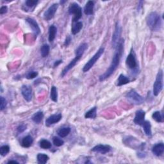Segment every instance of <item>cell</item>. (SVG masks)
I'll use <instances>...</instances> for the list:
<instances>
[{"label": "cell", "instance_id": "obj_1", "mask_svg": "<svg viewBox=\"0 0 164 164\" xmlns=\"http://www.w3.org/2000/svg\"><path fill=\"white\" fill-rule=\"evenodd\" d=\"M124 46V40L123 38H121L120 41L119 42V43L117 44V46L115 47V51L113 56L112 60H111V62L109 68L107 69V70L105 71V73L103 74L102 75L100 76V81H103L107 78H108L111 74H114V72L118 68L119 64H120L121 59L123 54Z\"/></svg>", "mask_w": 164, "mask_h": 164}, {"label": "cell", "instance_id": "obj_2", "mask_svg": "<svg viewBox=\"0 0 164 164\" xmlns=\"http://www.w3.org/2000/svg\"><path fill=\"white\" fill-rule=\"evenodd\" d=\"M88 48V44L87 43H82L78 46V48L75 51V57H74L70 63L67 65L65 68L63 69L61 73V76L64 77L65 74L68 73L71 69H72L78 62L81 59L82 56L84 55L85 51Z\"/></svg>", "mask_w": 164, "mask_h": 164}, {"label": "cell", "instance_id": "obj_3", "mask_svg": "<svg viewBox=\"0 0 164 164\" xmlns=\"http://www.w3.org/2000/svg\"><path fill=\"white\" fill-rule=\"evenodd\" d=\"M146 23L148 27L153 32L160 31L162 27V19L156 12H152L148 14L146 18Z\"/></svg>", "mask_w": 164, "mask_h": 164}, {"label": "cell", "instance_id": "obj_4", "mask_svg": "<svg viewBox=\"0 0 164 164\" xmlns=\"http://www.w3.org/2000/svg\"><path fill=\"white\" fill-rule=\"evenodd\" d=\"M126 64L128 68L131 70L133 74L138 72V64L136 58V55L133 49H131L130 54L126 59Z\"/></svg>", "mask_w": 164, "mask_h": 164}, {"label": "cell", "instance_id": "obj_5", "mask_svg": "<svg viewBox=\"0 0 164 164\" xmlns=\"http://www.w3.org/2000/svg\"><path fill=\"white\" fill-rule=\"evenodd\" d=\"M163 87V72L162 69H160L156 75V80L153 84V93L154 96H158L162 92Z\"/></svg>", "mask_w": 164, "mask_h": 164}, {"label": "cell", "instance_id": "obj_6", "mask_svg": "<svg viewBox=\"0 0 164 164\" xmlns=\"http://www.w3.org/2000/svg\"><path fill=\"white\" fill-rule=\"evenodd\" d=\"M104 51H105V48H100L98 50V51L96 52L95 55L90 60H89V61L84 65L83 69H82L84 72H88L92 68L94 65L96 63V62L98 61V60L100 58V57L102 56V55L104 53Z\"/></svg>", "mask_w": 164, "mask_h": 164}, {"label": "cell", "instance_id": "obj_7", "mask_svg": "<svg viewBox=\"0 0 164 164\" xmlns=\"http://www.w3.org/2000/svg\"><path fill=\"white\" fill-rule=\"evenodd\" d=\"M69 14L73 15L72 23L78 22L82 16V10L80 6L76 3H72L68 9Z\"/></svg>", "mask_w": 164, "mask_h": 164}, {"label": "cell", "instance_id": "obj_8", "mask_svg": "<svg viewBox=\"0 0 164 164\" xmlns=\"http://www.w3.org/2000/svg\"><path fill=\"white\" fill-rule=\"evenodd\" d=\"M126 98H127L131 103L136 105H142L144 101V99L142 96H140L137 91L134 89H132L126 94Z\"/></svg>", "mask_w": 164, "mask_h": 164}, {"label": "cell", "instance_id": "obj_9", "mask_svg": "<svg viewBox=\"0 0 164 164\" xmlns=\"http://www.w3.org/2000/svg\"><path fill=\"white\" fill-rule=\"evenodd\" d=\"M58 3L52 4L47 9V10H46L45 12L44 13L43 15L44 19L46 21H50L51 19H53L58 10Z\"/></svg>", "mask_w": 164, "mask_h": 164}, {"label": "cell", "instance_id": "obj_10", "mask_svg": "<svg viewBox=\"0 0 164 164\" xmlns=\"http://www.w3.org/2000/svg\"><path fill=\"white\" fill-rule=\"evenodd\" d=\"M121 27L119 25V23H117L115 25V31L112 35V39H111V42H112V46L115 48L117 46V44L121 40Z\"/></svg>", "mask_w": 164, "mask_h": 164}, {"label": "cell", "instance_id": "obj_11", "mask_svg": "<svg viewBox=\"0 0 164 164\" xmlns=\"http://www.w3.org/2000/svg\"><path fill=\"white\" fill-rule=\"evenodd\" d=\"M21 94L23 95L24 99L27 102H30L32 99V88L27 85H23L21 87Z\"/></svg>", "mask_w": 164, "mask_h": 164}, {"label": "cell", "instance_id": "obj_12", "mask_svg": "<svg viewBox=\"0 0 164 164\" xmlns=\"http://www.w3.org/2000/svg\"><path fill=\"white\" fill-rule=\"evenodd\" d=\"M25 21L26 23L29 25V26H30L33 32L34 33L35 35H36V37L40 34L41 28L38 23H37V22L35 19L30 18H28L25 19Z\"/></svg>", "mask_w": 164, "mask_h": 164}, {"label": "cell", "instance_id": "obj_13", "mask_svg": "<svg viewBox=\"0 0 164 164\" xmlns=\"http://www.w3.org/2000/svg\"><path fill=\"white\" fill-rule=\"evenodd\" d=\"M111 150V147L108 145H103V144H98L94 146L91 151L94 153H101L102 154H105L109 153Z\"/></svg>", "mask_w": 164, "mask_h": 164}, {"label": "cell", "instance_id": "obj_14", "mask_svg": "<svg viewBox=\"0 0 164 164\" xmlns=\"http://www.w3.org/2000/svg\"><path fill=\"white\" fill-rule=\"evenodd\" d=\"M145 116H146V112L144 111L139 110H137L135 113V116L134 118V123L137 125L142 126L143 123L145 121Z\"/></svg>", "mask_w": 164, "mask_h": 164}, {"label": "cell", "instance_id": "obj_15", "mask_svg": "<svg viewBox=\"0 0 164 164\" xmlns=\"http://www.w3.org/2000/svg\"><path fill=\"white\" fill-rule=\"evenodd\" d=\"M62 115L61 114H56L50 115L46 120V126H51L57 123H58L62 119Z\"/></svg>", "mask_w": 164, "mask_h": 164}, {"label": "cell", "instance_id": "obj_16", "mask_svg": "<svg viewBox=\"0 0 164 164\" xmlns=\"http://www.w3.org/2000/svg\"><path fill=\"white\" fill-rule=\"evenodd\" d=\"M152 153L156 156H161L164 153V144L163 143L156 144L152 148Z\"/></svg>", "mask_w": 164, "mask_h": 164}, {"label": "cell", "instance_id": "obj_17", "mask_svg": "<svg viewBox=\"0 0 164 164\" xmlns=\"http://www.w3.org/2000/svg\"><path fill=\"white\" fill-rule=\"evenodd\" d=\"M94 2L93 1H88L84 7V13L87 16H91L94 14Z\"/></svg>", "mask_w": 164, "mask_h": 164}, {"label": "cell", "instance_id": "obj_18", "mask_svg": "<svg viewBox=\"0 0 164 164\" xmlns=\"http://www.w3.org/2000/svg\"><path fill=\"white\" fill-rule=\"evenodd\" d=\"M38 3L39 1H37V0H27L25 2L24 5V6L26 7L25 11H27L28 10L33 11Z\"/></svg>", "mask_w": 164, "mask_h": 164}, {"label": "cell", "instance_id": "obj_19", "mask_svg": "<svg viewBox=\"0 0 164 164\" xmlns=\"http://www.w3.org/2000/svg\"><path fill=\"white\" fill-rule=\"evenodd\" d=\"M49 36H48V40L50 42H53L55 39L56 35L57 33V28L55 25H51L49 28Z\"/></svg>", "mask_w": 164, "mask_h": 164}, {"label": "cell", "instance_id": "obj_20", "mask_svg": "<svg viewBox=\"0 0 164 164\" xmlns=\"http://www.w3.org/2000/svg\"><path fill=\"white\" fill-rule=\"evenodd\" d=\"M130 82V80L128 77L126 76L123 74H121L118 77V79L117 80V85L118 87H121L124 85H126L129 84Z\"/></svg>", "mask_w": 164, "mask_h": 164}, {"label": "cell", "instance_id": "obj_21", "mask_svg": "<svg viewBox=\"0 0 164 164\" xmlns=\"http://www.w3.org/2000/svg\"><path fill=\"white\" fill-rule=\"evenodd\" d=\"M33 143V139L30 135H27L21 141V146L23 147L28 148L30 147Z\"/></svg>", "mask_w": 164, "mask_h": 164}, {"label": "cell", "instance_id": "obj_22", "mask_svg": "<svg viewBox=\"0 0 164 164\" xmlns=\"http://www.w3.org/2000/svg\"><path fill=\"white\" fill-rule=\"evenodd\" d=\"M143 128V130L145 133L147 137H151L152 136V131H151V123L148 121H145L143 125H142Z\"/></svg>", "mask_w": 164, "mask_h": 164}, {"label": "cell", "instance_id": "obj_23", "mask_svg": "<svg viewBox=\"0 0 164 164\" xmlns=\"http://www.w3.org/2000/svg\"><path fill=\"white\" fill-rule=\"evenodd\" d=\"M82 28H83V23H82V22L78 21L76 22V23H73L71 28V32L73 35H76L81 31Z\"/></svg>", "mask_w": 164, "mask_h": 164}, {"label": "cell", "instance_id": "obj_24", "mask_svg": "<svg viewBox=\"0 0 164 164\" xmlns=\"http://www.w3.org/2000/svg\"><path fill=\"white\" fill-rule=\"evenodd\" d=\"M43 118H44V114L42 111H37V112L35 113L32 117V121L36 124H40L42 122Z\"/></svg>", "mask_w": 164, "mask_h": 164}, {"label": "cell", "instance_id": "obj_25", "mask_svg": "<svg viewBox=\"0 0 164 164\" xmlns=\"http://www.w3.org/2000/svg\"><path fill=\"white\" fill-rule=\"evenodd\" d=\"M71 131V128L64 127V128H62L60 130H58L57 131V133H58V135L60 137L64 138L68 135H69V134L70 133Z\"/></svg>", "mask_w": 164, "mask_h": 164}, {"label": "cell", "instance_id": "obj_26", "mask_svg": "<svg viewBox=\"0 0 164 164\" xmlns=\"http://www.w3.org/2000/svg\"><path fill=\"white\" fill-rule=\"evenodd\" d=\"M49 156L46 154L39 153L37 155V160L39 163H41V164L46 163L49 160Z\"/></svg>", "mask_w": 164, "mask_h": 164}, {"label": "cell", "instance_id": "obj_27", "mask_svg": "<svg viewBox=\"0 0 164 164\" xmlns=\"http://www.w3.org/2000/svg\"><path fill=\"white\" fill-rule=\"evenodd\" d=\"M152 118L157 123L163 122V115L160 111H156L152 114Z\"/></svg>", "mask_w": 164, "mask_h": 164}, {"label": "cell", "instance_id": "obj_28", "mask_svg": "<svg viewBox=\"0 0 164 164\" xmlns=\"http://www.w3.org/2000/svg\"><path fill=\"white\" fill-rule=\"evenodd\" d=\"M97 116V107H94L87 111L85 114L86 119H95Z\"/></svg>", "mask_w": 164, "mask_h": 164}, {"label": "cell", "instance_id": "obj_29", "mask_svg": "<svg viewBox=\"0 0 164 164\" xmlns=\"http://www.w3.org/2000/svg\"><path fill=\"white\" fill-rule=\"evenodd\" d=\"M50 98L53 102L58 101V91L57 88L55 86H52L50 92Z\"/></svg>", "mask_w": 164, "mask_h": 164}, {"label": "cell", "instance_id": "obj_30", "mask_svg": "<svg viewBox=\"0 0 164 164\" xmlns=\"http://www.w3.org/2000/svg\"><path fill=\"white\" fill-rule=\"evenodd\" d=\"M49 50H50V48H49V46L48 45V44H43V45L41 46V56L43 58L47 57L49 53Z\"/></svg>", "mask_w": 164, "mask_h": 164}, {"label": "cell", "instance_id": "obj_31", "mask_svg": "<svg viewBox=\"0 0 164 164\" xmlns=\"http://www.w3.org/2000/svg\"><path fill=\"white\" fill-rule=\"evenodd\" d=\"M39 146L44 150H48L51 147V143L48 140L42 139L39 143Z\"/></svg>", "mask_w": 164, "mask_h": 164}, {"label": "cell", "instance_id": "obj_32", "mask_svg": "<svg viewBox=\"0 0 164 164\" xmlns=\"http://www.w3.org/2000/svg\"><path fill=\"white\" fill-rule=\"evenodd\" d=\"M10 152V147L8 145H4L0 147V154L2 156H5Z\"/></svg>", "mask_w": 164, "mask_h": 164}, {"label": "cell", "instance_id": "obj_33", "mask_svg": "<svg viewBox=\"0 0 164 164\" xmlns=\"http://www.w3.org/2000/svg\"><path fill=\"white\" fill-rule=\"evenodd\" d=\"M53 143L57 147H61L64 145V141L60 137H54L53 138Z\"/></svg>", "mask_w": 164, "mask_h": 164}, {"label": "cell", "instance_id": "obj_34", "mask_svg": "<svg viewBox=\"0 0 164 164\" xmlns=\"http://www.w3.org/2000/svg\"><path fill=\"white\" fill-rule=\"evenodd\" d=\"M0 102H1L0 103V110L3 111L6 107L7 101L4 97L1 96L0 97Z\"/></svg>", "mask_w": 164, "mask_h": 164}, {"label": "cell", "instance_id": "obj_35", "mask_svg": "<svg viewBox=\"0 0 164 164\" xmlns=\"http://www.w3.org/2000/svg\"><path fill=\"white\" fill-rule=\"evenodd\" d=\"M37 76H38V72H37V71H30L29 72L26 76V78L28 80H32V79H33L35 78H36Z\"/></svg>", "mask_w": 164, "mask_h": 164}, {"label": "cell", "instance_id": "obj_36", "mask_svg": "<svg viewBox=\"0 0 164 164\" xmlns=\"http://www.w3.org/2000/svg\"><path fill=\"white\" fill-rule=\"evenodd\" d=\"M26 130V126L24 124H22L19 125L18 127L17 128V130L19 133H23Z\"/></svg>", "mask_w": 164, "mask_h": 164}, {"label": "cell", "instance_id": "obj_37", "mask_svg": "<svg viewBox=\"0 0 164 164\" xmlns=\"http://www.w3.org/2000/svg\"><path fill=\"white\" fill-rule=\"evenodd\" d=\"M71 38L70 36H68L65 38V40L64 41V45L65 46V47H68L69 44H71Z\"/></svg>", "mask_w": 164, "mask_h": 164}, {"label": "cell", "instance_id": "obj_38", "mask_svg": "<svg viewBox=\"0 0 164 164\" xmlns=\"http://www.w3.org/2000/svg\"><path fill=\"white\" fill-rule=\"evenodd\" d=\"M7 12H8V7L6 6H3L0 9V14L1 15L6 14Z\"/></svg>", "mask_w": 164, "mask_h": 164}, {"label": "cell", "instance_id": "obj_39", "mask_svg": "<svg viewBox=\"0 0 164 164\" xmlns=\"http://www.w3.org/2000/svg\"><path fill=\"white\" fill-rule=\"evenodd\" d=\"M137 156L139 158H144L146 156V154L143 151H140L137 154Z\"/></svg>", "mask_w": 164, "mask_h": 164}, {"label": "cell", "instance_id": "obj_40", "mask_svg": "<svg viewBox=\"0 0 164 164\" xmlns=\"http://www.w3.org/2000/svg\"><path fill=\"white\" fill-rule=\"evenodd\" d=\"M62 62V60H59V61H57L55 62V63H54V65H53L54 68H56V67L58 66V65H59L60 64H61Z\"/></svg>", "mask_w": 164, "mask_h": 164}, {"label": "cell", "instance_id": "obj_41", "mask_svg": "<svg viewBox=\"0 0 164 164\" xmlns=\"http://www.w3.org/2000/svg\"><path fill=\"white\" fill-rule=\"evenodd\" d=\"M7 163H8V164H10V163H19V162H18V161H16V160H9L8 162H7Z\"/></svg>", "mask_w": 164, "mask_h": 164}, {"label": "cell", "instance_id": "obj_42", "mask_svg": "<svg viewBox=\"0 0 164 164\" xmlns=\"http://www.w3.org/2000/svg\"><path fill=\"white\" fill-rule=\"evenodd\" d=\"M66 2V1H61V3L62 5V4H64V3H65Z\"/></svg>", "mask_w": 164, "mask_h": 164}]
</instances>
